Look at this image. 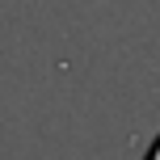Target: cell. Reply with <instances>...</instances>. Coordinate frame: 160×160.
<instances>
[{
	"mask_svg": "<svg viewBox=\"0 0 160 160\" xmlns=\"http://www.w3.org/2000/svg\"><path fill=\"white\" fill-rule=\"evenodd\" d=\"M143 160H160V135L152 139V148H148V156H143Z\"/></svg>",
	"mask_w": 160,
	"mask_h": 160,
	"instance_id": "cell-1",
	"label": "cell"
}]
</instances>
